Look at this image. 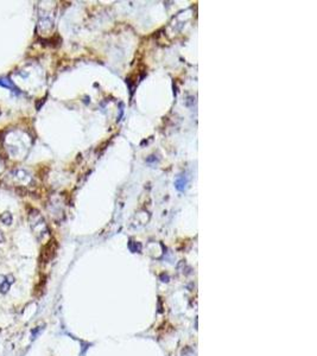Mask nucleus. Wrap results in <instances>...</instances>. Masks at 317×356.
Masks as SVG:
<instances>
[{"label":"nucleus","mask_w":317,"mask_h":356,"mask_svg":"<svg viewBox=\"0 0 317 356\" xmlns=\"http://www.w3.org/2000/svg\"><path fill=\"white\" fill-rule=\"evenodd\" d=\"M10 288V283L8 280H5V277L4 275H0V291L3 292V293H6Z\"/></svg>","instance_id":"1"},{"label":"nucleus","mask_w":317,"mask_h":356,"mask_svg":"<svg viewBox=\"0 0 317 356\" xmlns=\"http://www.w3.org/2000/svg\"><path fill=\"white\" fill-rule=\"evenodd\" d=\"M0 220H1L5 224H11L12 223V215L10 212H4L1 216H0Z\"/></svg>","instance_id":"2"}]
</instances>
